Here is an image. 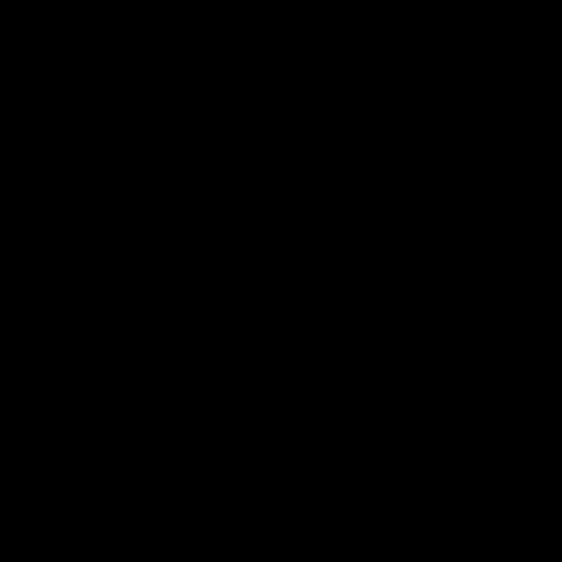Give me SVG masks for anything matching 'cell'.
<instances>
[]
</instances>
